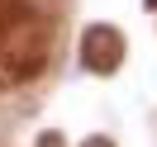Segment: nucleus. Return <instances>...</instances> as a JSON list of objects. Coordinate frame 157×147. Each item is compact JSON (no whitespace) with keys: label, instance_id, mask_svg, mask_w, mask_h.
I'll use <instances>...</instances> for the list:
<instances>
[{"label":"nucleus","instance_id":"obj_1","mask_svg":"<svg viewBox=\"0 0 157 147\" xmlns=\"http://www.w3.org/2000/svg\"><path fill=\"white\" fill-rule=\"evenodd\" d=\"M119 62H124V33L114 24H90L81 38V67L95 76H109Z\"/></svg>","mask_w":157,"mask_h":147},{"label":"nucleus","instance_id":"obj_2","mask_svg":"<svg viewBox=\"0 0 157 147\" xmlns=\"http://www.w3.org/2000/svg\"><path fill=\"white\" fill-rule=\"evenodd\" d=\"M43 52H48V38H43V29H33V24H24V29H14L10 38L0 43V62L14 71V76H29V71H38Z\"/></svg>","mask_w":157,"mask_h":147},{"label":"nucleus","instance_id":"obj_3","mask_svg":"<svg viewBox=\"0 0 157 147\" xmlns=\"http://www.w3.org/2000/svg\"><path fill=\"white\" fill-rule=\"evenodd\" d=\"M38 147H62V138H57V133H43V138H38Z\"/></svg>","mask_w":157,"mask_h":147},{"label":"nucleus","instance_id":"obj_4","mask_svg":"<svg viewBox=\"0 0 157 147\" xmlns=\"http://www.w3.org/2000/svg\"><path fill=\"white\" fill-rule=\"evenodd\" d=\"M81 147H114V142H109V138H100V133H95V138H86V142H81Z\"/></svg>","mask_w":157,"mask_h":147},{"label":"nucleus","instance_id":"obj_5","mask_svg":"<svg viewBox=\"0 0 157 147\" xmlns=\"http://www.w3.org/2000/svg\"><path fill=\"white\" fill-rule=\"evenodd\" d=\"M143 5H147V10H157V0H143Z\"/></svg>","mask_w":157,"mask_h":147}]
</instances>
